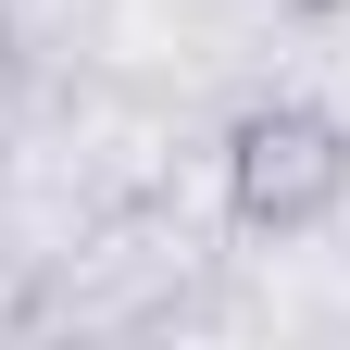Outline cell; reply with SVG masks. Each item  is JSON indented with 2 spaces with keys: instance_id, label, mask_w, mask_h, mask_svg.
Returning <instances> with one entry per match:
<instances>
[{
  "instance_id": "obj_1",
  "label": "cell",
  "mask_w": 350,
  "mask_h": 350,
  "mask_svg": "<svg viewBox=\"0 0 350 350\" xmlns=\"http://www.w3.org/2000/svg\"><path fill=\"white\" fill-rule=\"evenodd\" d=\"M338 200H350V125L325 100L262 88V100L226 113V138H213V213L238 238H313V226H338Z\"/></svg>"
},
{
  "instance_id": "obj_2",
  "label": "cell",
  "mask_w": 350,
  "mask_h": 350,
  "mask_svg": "<svg viewBox=\"0 0 350 350\" xmlns=\"http://www.w3.org/2000/svg\"><path fill=\"white\" fill-rule=\"evenodd\" d=\"M0 38H13V0H0Z\"/></svg>"
}]
</instances>
